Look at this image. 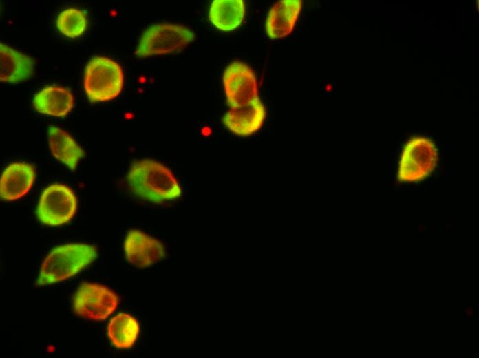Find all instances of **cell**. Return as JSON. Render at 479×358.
Segmentation results:
<instances>
[{
	"label": "cell",
	"mask_w": 479,
	"mask_h": 358,
	"mask_svg": "<svg viewBox=\"0 0 479 358\" xmlns=\"http://www.w3.org/2000/svg\"><path fill=\"white\" fill-rule=\"evenodd\" d=\"M119 303L117 295L110 288L85 282L76 289L73 299L75 313L85 319L102 321L109 317Z\"/></svg>",
	"instance_id": "obj_7"
},
{
	"label": "cell",
	"mask_w": 479,
	"mask_h": 358,
	"mask_svg": "<svg viewBox=\"0 0 479 358\" xmlns=\"http://www.w3.org/2000/svg\"><path fill=\"white\" fill-rule=\"evenodd\" d=\"M124 251L128 262L141 268L153 266L165 256L163 244L139 230H130L127 233Z\"/></svg>",
	"instance_id": "obj_9"
},
{
	"label": "cell",
	"mask_w": 479,
	"mask_h": 358,
	"mask_svg": "<svg viewBox=\"0 0 479 358\" xmlns=\"http://www.w3.org/2000/svg\"><path fill=\"white\" fill-rule=\"evenodd\" d=\"M95 246L69 243L54 248L44 259L36 280L39 286L53 284L78 273L97 257Z\"/></svg>",
	"instance_id": "obj_2"
},
{
	"label": "cell",
	"mask_w": 479,
	"mask_h": 358,
	"mask_svg": "<svg viewBox=\"0 0 479 358\" xmlns=\"http://www.w3.org/2000/svg\"><path fill=\"white\" fill-rule=\"evenodd\" d=\"M56 23L62 34L74 39L80 36L85 32L87 19L82 10L76 8H69L60 12Z\"/></svg>",
	"instance_id": "obj_18"
},
{
	"label": "cell",
	"mask_w": 479,
	"mask_h": 358,
	"mask_svg": "<svg viewBox=\"0 0 479 358\" xmlns=\"http://www.w3.org/2000/svg\"><path fill=\"white\" fill-rule=\"evenodd\" d=\"M36 177L35 168L24 162L9 164L0 178V197L14 201L25 196L32 189Z\"/></svg>",
	"instance_id": "obj_11"
},
{
	"label": "cell",
	"mask_w": 479,
	"mask_h": 358,
	"mask_svg": "<svg viewBox=\"0 0 479 358\" xmlns=\"http://www.w3.org/2000/svg\"><path fill=\"white\" fill-rule=\"evenodd\" d=\"M74 98L67 88L60 86H47L34 96L33 105L39 113L63 118L74 106Z\"/></svg>",
	"instance_id": "obj_13"
},
{
	"label": "cell",
	"mask_w": 479,
	"mask_h": 358,
	"mask_svg": "<svg viewBox=\"0 0 479 358\" xmlns=\"http://www.w3.org/2000/svg\"><path fill=\"white\" fill-rule=\"evenodd\" d=\"M140 332L138 321L131 315L120 313L115 315L107 326V335L117 348L127 349L134 346Z\"/></svg>",
	"instance_id": "obj_17"
},
{
	"label": "cell",
	"mask_w": 479,
	"mask_h": 358,
	"mask_svg": "<svg viewBox=\"0 0 479 358\" xmlns=\"http://www.w3.org/2000/svg\"><path fill=\"white\" fill-rule=\"evenodd\" d=\"M302 6L301 0L279 1L269 10L265 23L271 39H281L293 30Z\"/></svg>",
	"instance_id": "obj_12"
},
{
	"label": "cell",
	"mask_w": 479,
	"mask_h": 358,
	"mask_svg": "<svg viewBox=\"0 0 479 358\" xmlns=\"http://www.w3.org/2000/svg\"><path fill=\"white\" fill-rule=\"evenodd\" d=\"M47 140L52 156L70 169H76L85 153L79 144L64 129L50 125Z\"/></svg>",
	"instance_id": "obj_15"
},
{
	"label": "cell",
	"mask_w": 479,
	"mask_h": 358,
	"mask_svg": "<svg viewBox=\"0 0 479 358\" xmlns=\"http://www.w3.org/2000/svg\"><path fill=\"white\" fill-rule=\"evenodd\" d=\"M266 112L259 98L251 102L234 107L226 113L223 123L232 133L242 136H248L261 129Z\"/></svg>",
	"instance_id": "obj_10"
},
{
	"label": "cell",
	"mask_w": 479,
	"mask_h": 358,
	"mask_svg": "<svg viewBox=\"0 0 479 358\" xmlns=\"http://www.w3.org/2000/svg\"><path fill=\"white\" fill-rule=\"evenodd\" d=\"M194 39V32L185 26L155 24L143 32L134 54L138 57H147L173 53L184 48Z\"/></svg>",
	"instance_id": "obj_4"
},
{
	"label": "cell",
	"mask_w": 479,
	"mask_h": 358,
	"mask_svg": "<svg viewBox=\"0 0 479 358\" xmlns=\"http://www.w3.org/2000/svg\"><path fill=\"white\" fill-rule=\"evenodd\" d=\"M123 72L116 61L104 56H94L87 63L83 87L92 103L105 102L117 97L123 86Z\"/></svg>",
	"instance_id": "obj_3"
},
{
	"label": "cell",
	"mask_w": 479,
	"mask_h": 358,
	"mask_svg": "<svg viewBox=\"0 0 479 358\" xmlns=\"http://www.w3.org/2000/svg\"><path fill=\"white\" fill-rule=\"evenodd\" d=\"M465 315L466 316L467 319L469 317H473L474 315L473 306H467L466 308L465 309Z\"/></svg>",
	"instance_id": "obj_19"
},
{
	"label": "cell",
	"mask_w": 479,
	"mask_h": 358,
	"mask_svg": "<svg viewBox=\"0 0 479 358\" xmlns=\"http://www.w3.org/2000/svg\"><path fill=\"white\" fill-rule=\"evenodd\" d=\"M244 12L243 0H215L211 4L209 18L217 29L228 32L242 23Z\"/></svg>",
	"instance_id": "obj_16"
},
{
	"label": "cell",
	"mask_w": 479,
	"mask_h": 358,
	"mask_svg": "<svg viewBox=\"0 0 479 358\" xmlns=\"http://www.w3.org/2000/svg\"><path fill=\"white\" fill-rule=\"evenodd\" d=\"M222 81L231 107L246 104L258 98L255 74L242 62L235 61L230 63L224 72Z\"/></svg>",
	"instance_id": "obj_8"
},
{
	"label": "cell",
	"mask_w": 479,
	"mask_h": 358,
	"mask_svg": "<svg viewBox=\"0 0 479 358\" xmlns=\"http://www.w3.org/2000/svg\"><path fill=\"white\" fill-rule=\"evenodd\" d=\"M77 210V199L67 186L54 183L42 191L36 209L39 220L43 224L57 227L70 222Z\"/></svg>",
	"instance_id": "obj_6"
},
{
	"label": "cell",
	"mask_w": 479,
	"mask_h": 358,
	"mask_svg": "<svg viewBox=\"0 0 479 358\" xmlns=\"http://www.w3.org/2000/svg\"><path fill=\"white\" fill-rule=\"evenodd\" d=\"M0 80L18 83L30 78L34 74V60L12 48L0 43Z\"/></svg>",
	"instance_id": "obj_14"
},
{
	"label": "cell",
	"mask_w": 479,
	"mask_h": 358,
	"mask_svg": "<svg viewBox=\"0 0 479 358\" xmlns=\"http://www.w3.org/2000/svg\"><path fill=\"white\" fill-rule=\"evenodd\" d=\"M127 181L135 195L154 203L175 200L182 194L173 172L154 160L134 162L127 174Z\"/></svg>",
	"instance_id": "obj_1"
},
{
	"label": "cell",
	"mask_w": 479,
	"mask_h": 358,
	"mask_svg": "<svg viewBox=\"0 0 479 358\" xmlns=\"http://www.w3.org/2000/svg\"><path fill=\"white\" fill-rule=\"evenodd\" d=\"M438 160L433 141L423 136L412 137L403 149L399 162V182H414L427 178Z\"/></svg>",
	"instance_id": "obj_5"
}]
</instances>
